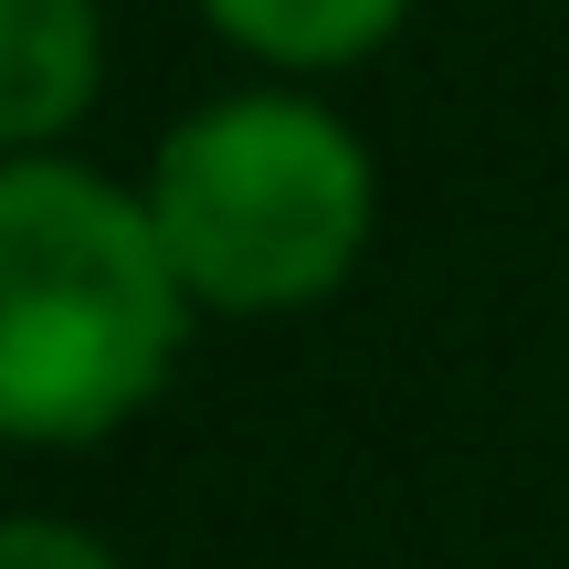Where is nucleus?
<instances>
[{"instance_id":"1","label":"nucleus","mask_w":569,"mask_h":569,"mask_svg":"<svg viewBox=\"0 0 569 569\" xmlns=\"http://www.w3.org/2000/svg\"><path fill=\"white\" fill-rule=\"evenodd\" d=\"M190 284L138 180L63 159H0V432L21 453L117 443L190 348Z\"/></svg>"},{"instance_id":"3","label":"nucleus","mask_w":569,"mask_h":569,"mask_svg":"<svg viewBox=\"0 0 569 569\" xmlns=\"http://www.w3.org/2000/svg\"><path fill=\"white\" fill-rule=\"evenodd\" d=\"M106 96V0H0V148L42 159Z\"/></svg>"},{"instance_id":"5","label":"nucleus","mask_w":569,"mask_h":569,"mask_svg":"<svg viewBox=\"0 0 569 569\" xmlns=\"http://www.w3.org/2000/svg\"><path fill=\"white\" fill-rule=\"evenodd\" d=\"M0 569H127L117 549H106L96 528H74V517H11V538H0Z\"/></svg>"},{"instance_id":"4","label":"nucleus","mask_w":569,"mask_h":569,"mask_svg":"<svg viewBox=\"0 0 569 569\" xmlns=\"http://www.w3.org/2000/svg\"><path fill=\"white\" fill-rule=\"evenodd\" d=\"M201 21L253 63V74L317 84V74H348V63L390 53L401 21H411V0H201Z\"/></svg>"},{"instance_id":"2","label":"nucleus","mask_w":569,"mask_h":569,"mask_svg":"<svg viewBox=\"0 0 569 569\" xmlns=\"http://www.w3.org/2000/svg\"><path fill=\"white\" fill-rule=\"evenodd\" d=\"M138 201L201 317H306L369 264L380 159L317 84H232L148 148Z\"/></svg>"}]
</instances>
